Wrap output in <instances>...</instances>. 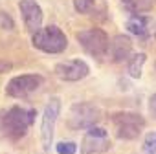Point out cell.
I'll list each match as a JSON object with an SVG mask.
<instances>
[{
    "mask_svg": "<svg viewBox=\"0 0 156 154\" xmlns=\"http://www.w3.org/2000/svg\"><path fill=\"white\" fill-rule=\"evenodd\" d=\"M35 110H24L20 107H13L8 112H2L0 117V130L9 139H20L26 136L28 127L35 121Z\"/></svg>",
    "mask_w": 156,
    "mask_h": 154,
    "instance_id": "1",
    "label": "cell"
},
{
    "mask_svg": "<svg viewBox=\"0 0 156 154\" xmlns=\"http://www.w3.org/2000/svg\"><path fill=\"white\" fill-rule=\"evenodd\" d=\"M33 46L44 53H61L68 46V39L57 26H46L33 33Z\"/></svg>",
    "mask_w": 156,
    "mask_h": 154,
    "instance_id": "2",
    "label": "cell"
},
{
    "mask_svg": "<svg viewBox=\"0 0 156 154\" xmlns=\"http://www.w3.org/2000/svg\"><path fill=\"white\" fill-rule=\"evenodd\" d=\"M101 119V110L88 101L73 103L68 112V127L72 130H83L94 127Z\"/></svg>",
    "mask_w": 156,
    "mask_h": 154,
    "instance_id": "3",
    "label": "cell"
},
{
    "mask_svg": "<svg viewBox=\"0 0 156 154\" xmlns=\"http://www.w3.org/2000/svg\"><path fill=\"white\" fill-rule=\"evenodd\" d=\"M110 121L114 125L116 136L119 139H127V141L136 139L145 127V119L136 112H116V114H112Z\"/></svg>",
    "mask_w": 156,
    "mask_h": 154,
    "instance_id": "4",
    "label": "cell"
},
{
    "mask_svg": "<svg viewBox=\"0 0 156 154\" xmlns=\"http://www.w3.org/2000/svg\"><path fill=\"white\" fill-rule=\"evenodd\" d=\"M77 42L81 44V48L92 55L94 59H103L108 53V35L99 30V28H90V30H83L75 35Z\"/></svg>",
    "mask_w": 156,
    "mask_h": 154,
    "instance_id": "5",
    "label": "cell"
},
{
    "mask_svg": "<svg viewBox=\"0 0 156 154\" xmlns=\"http://www.w3.org/2000/svg\"><path fill=\"white\" fill-rule=\"evenodd\" d=\"M59 114H61V99L51 97L44 107L42 121H41V141H42L44 150H50V147H51V139L55 134V123H57Z\"/></svg>",
    "mask_w": 156,
    "mask_h": 154,
    "instance_id": "6",
    "label": "cell"
},
{
    "mask_svg": "<svg viewBox=\"0 0 156 154\" xmlns=\"http://www.w3.org/2000/svg\"><path fill=\"white\" fill-rule=\"evenodd\" d=\"M112 147L110 138L105 128L101 127H90L81 141V154H103Z\"/></svg>",
    "mask_w": 156,
    "mask_h": 154,
    "instance_id": "7",
    "label": "cell"
},
{
    "mask_svg": "<svg viewBox=\"0 0 156 154\" xmlns=\"http://www.w3.org/2000/svg\"><path fill=\"white\" fill-rule=\"evenodd\" d=\"M42 85V77L37 73H26V75H17L8 83L6 94L9 97H26L28 94L35 92Z\"/></svg>",
    "mask_w": 156,
    "mask_h": 154,
    "instance_id": "8",
    "label": "cell"
},
{
    "mask_svg": "<svg viewBox=\"0 0 156 154\" xmlns=\"http://www.w3.org/2000/svg\"><path fill=\"white\" fill-rule=\"evenodd\" d=\"M88 73H90V68L81 59H72V61H66V62H59L55 66V75L62 81H68V83L81 81Z\"/></svg>",
    "mask_w": 156,
    "mask_h": 154,
    "instance_id": "9",
    "label": "cell"
},
{
    "mask_svg": "<svg viewBox=\"0 0 156 154\" xmlns=\"http://www.w3.org/2000/svg\"><path fill=\"white\" fill-rule=\"evenodd\" d=\"M19 9L22 13V19H24V24H26L28 31L31 35L37 30H41V26H42V9L37 4V0H20Z\"/></svg>",
    "mask_w": 156,
    "mask_h": 154,
    "instance_id": "10",
    "label": "cell"
},
{
    "mask_svg": "<svg viewBox=\"0 0 156 154\" xmlns=\"http://www.w3.org/2000/svg\"><path fill=\"white\" fill-rule=\"evenodd\" d=\"M132 53V40L127 35H116L108 42V55L114 62H123Z\"/></svg>",
    "mask_w": 156,
    "mask_h": 154,
    "instance_id": "11",
    "label": "cell"
},
{
    "mask_svg": "<svg viewBox=\"0 0 156 154\" xmlns=\"http://www.w3.org/2000/svg\"><path fill=\"white\" fill-rule=\"evenodd\" d=\"M127 61H129V64H127L129 75L132 77V79H140V77H141V70H143V64L147 61V55L145 53H136V55H132Z\"/></svg>",
    "mask_w": 156,
    "mask_h": 154,
    "instance_id": "12",
    "label": "cell"
},
{
    "mask_svg": "<svg viewBox=\"0 0 156 154\" xmlns=\"http://www.w3.org/2000/svg\"><path fill=\"white\" fill-rule=\"evenodd\" d=\"M147 24H149V20H147L145 17L134 15V17H130V19L127 20V30H129L130 33L138 35V37H145V35H147Z\"/></svg>",
    "mask_w": 156,
    "mask_h": 154,
    "instance_id": "13",
    "label": "cell"
},
{
    "mask_svg": "<svg viewBox=\"0 0 156 154\" xmlns=\"http://www.w3.org/2000/svg\"><path fill=\"white\" fill-rule=\"evenodd\" d=\"M143 152L145 154H156V132H149L143 139Z\"/></svg>",
    "mask_w": 156,
    "mask_h": 154,
    "instance_id": "14",
    "label": "cell"
},
{
    "mask_svg": "<svg viewBox=\"0 0 156 154\" xmlns=\"http://www.w3.org/2000/svg\"><path fill=\"white\" fill-rule=\"evenodd\" d=\"M96 4V0H73V8L77 13H88Z\"/></svg>",
    "mask_w": 156,
    "mask_h": 154,
    "instance_id": "15",
    "label": "cell"
},
{
    "mask_svg": "<svg viewBox=\"0 0 156 154\" xmlns=\"http://www.w3.org/2000/svg\"><path fill=\"white\" fill-rule=\"evenodd\" d=\"M55 149H57L59 154H75L77 145H75L73 141H59V143L55 145Z\"/></svg>",
    "mask_w": 156,
    "mask_h": 154,
    "instance_id": "16",
    "label": "cell"
},
{
    "mask_svg": "<svg viewBox=\"0 0 156 154\" xmlns=\"http://www.w3.org/2000/svg\"><path fill=\"white\" fill-rule=\"evenodd\" d=\"M0 24H2V28H6V30H13V28H15L11 17L6 15V13H0Z\"/></svg>",
    "mask_w": 156,
    "mask_h": 154,
    "instance_id": "17",
    "label": "cell"
},
{
    "mask_svg": "<svg viewBox=\"0 0 156 154\" xmlns=\"http://www.w3.org/2000/svg\"><path fill=\"white\" fill-rule=\"evenodd\" d=\"M149 114L156 119V92L149 97Z\"/></svg>",
    "mask_w": 156,
    "mask_h": 154,
    "instance_id": "18",
    "label": "cell"
},
{
    "mask_svg": "<svg viewBox=\"0 0 156 154\" xmlns=\"http://www.w3.org/2000/svg\"><path fill=\"white\" fill-rule=\"evenodd\" d=\"M11 68H13V64H11V62H8V61H2V59H0V75H2V73H8Z\"/></svg>",
    "mask_w": 156,
    "mask_h": 154,
    "instance_id": "19",
    "label": "cell"
},
{
    "mask_svg": "<svg viewBox=\"0 0 156 154\" xmlns=\"http://www.w3.org/2000/svg\"><path fill=\"white\" fill-rule=\"evenodd\" d=\"M123 2H125V4H130V2H132V0H123Z\"/></svg>",
    "mask_w": 156,
    "mask_h": 154,
    "instance_id": "20",
    "label": "cell"
}]
</instances>
